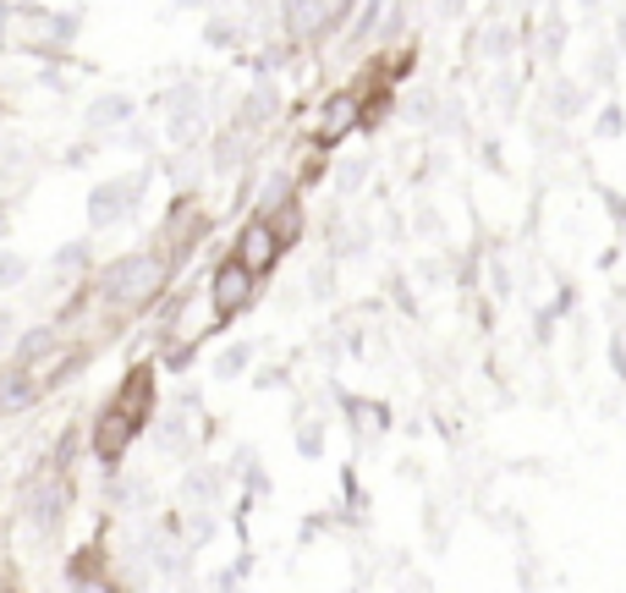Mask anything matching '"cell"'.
Masks as SVG:
<instances>
[{
	"label": "cell",
	"mask_w": 626,
	"mask_h": 593,
	"mask_svg": "<svg viewBox=\"0 0 626 593\" xmlns=\"http://www.w3.org/2000/svg\"><path fill=\"white\" fill-rule=\"evenodd\" d=\"M159 281H165V265L154 253H122V259L100 275V292L111 302H143V297L159 292Z\"/></svg>",
	"instance_id": "6da1fadb"
},
{
	"label": "cell",
	"mask_w": 626,
	"mask_h": 593,
	"mask_svg": "<svg viewBox=\"0 0 626 593\" xmlns=\"http://www.w3.org/2000/svg\"><path fill=\"white\" fill-rule=\"evenodd\" d=\"M127 116H132V100H127V94H105V100L88 105V127H116V121H127Z\"/></svg>",
	"instance_id": "9c48e42d"
},
{
	"label": "cell",
	"mask_w": 626,
	"mask_h": 593,
	"mask_svg": "<svg viewBox=\"0 0 626 593\" xmlns=\"http://www.w3.org/2000/svg\"><path fill=\"white\" fill-rule=\"evenodd\" d=\"M23 512H28V523H34L39 533H55L61 517H66V484H61V478H39V484H28Z\"/></svg>",
	"instance_id": "5b68a950"
},
{
	"label": "cell",
	"mask_w": 626,
	"mask_h": 593,
	"mask_svg": "<svg viewBox=\"0 0 626 593\" xmlns=\"http://www.w3.org/2000/svg\"><path fill=\"white\" fill-rule=\"evenodd\" d=\"M132 429H138V417H132L127 407H116V412H105V417H100V435H94V451H100V462H116V456L127 451V440H132Z\"/></svg>",
	"instance_id": "8992f818"
},
{
	"label": "cell",
	"mask_w": 626,
	"mask_h": 593,
	"mask_svg": "<svg viewBox=\"0 0 626 593\" xmlns=\"http://www.w3.org/2000/svg\"><path fill=\"white\" fill-rule=\"evenodd\" d=\"M357 121V100H346V94H335L330 105H324V121H319V143H335L346 127Z\"/></svg>",
	"instance_id": "ba28073f"
},
{
	"label": "cell",
	"mask_w": 626,
	"mask_h": 593,
	"mask_svg": "<svg viewBox=\"0 0 626 593\" xmlns=\"http://www.w3.org/2000/svg\"><path fill=\"white\" fill-rule=\"evenodd\" d=\"M270 111H276V94L264 89V94H253V100H247V116H242V121H247V127H253V121H270Z\"/></svg>",
	"instance_id": "4fadbf2b"
},
{
	"label": "cell",
	"mask_w": 626,
	"mask_h": 593,
	"mask_svg": "<svg viewBox=\"0 0 626 593\" xmlns=\"http://www.w3.org/2000/svg\"><path fill=\"white\" fill-rule=\"evenodd\" d=\"M621 39H626V23H621Z\"/></svg>",
	"instance_id": "e0dca14e"
},
{
	"label": "cell",
	"mask_w": 626,
	"mask_h": 593,
	"mask_svg": "<svg viewBox=\"0 0 626 593\" xmlns=\"http://www.w3.org/2000/svg\"><path fill=\"white\" fill-rule=\"evenodd\" d=\"M143 198V177H116V182H100L88 193V225H116L138 209Z\"/></svg>",
	"instance_id": "7a4b0ae2"
},
{
	"label": "cell",
	"mask_w": 626,
	"mask_h": 593,
	"mask_svg": "<svg viewBox=\"0 0 626 593\" xmlns=\"http://www.w3.org/2000/svg\"><path fill=\"white\" fill-rule=\"evenodd\" d=\"M220 494V473L215 467H199V473H188V484H182V500H215Z\"/></svg>",
	"instance_id": "30bf717a"
},
{
	"label": "cell",
	"mask_w": 626,
	"mask_h": 593,
	"mask_svg": "<svg viewBox=\"0 0 626 593\" xmlns=\"http://www.w3.org/2000/svg\"><path fill=\"white\" fill-rule=\"evenodd\" d=\"M199 127H204V94L193 89V82H176L170 100H165V132H170V143H188Z\"/></svg>",
	"instance_id": "277c9868"
},
{
	"label": "cell",
	"mask_w": 626,
	"mask_h": 593,
	"mask_svg": "<svg viewBox=\"0 0 626 593\" xmlns=\"http://www.w3.org/2000/svg\"><path fill=\"white\" fill-rule=\"evenodd\" d=\"M23 259H17V253H0V286H12V281H23Z\"/></svg>",
	"instance_id": "5bb4252c"
},
{
	"label": "cell",
	"mask_w": 626,
	"mask_h": 593,
	"mask_svg": "<svg viewBox=\"0 0 626 593\" xmlns=\"http://www.w3.org/2000/svg\"><path fill=\"white\" fill-rule=\"evenodd\" d=\"M276 253H281V242H276V231L264 225V220H253V225L242 231V265H247V270H270Z\"/></svg>",
	"instance_id": "52a82bcc"
},
{
	"label": "cell",
	"mask_w": 626,
	"mask_h": 593,
	"mask_svg": "<svg viewBox=\"0 0 626 593\" xmlns=\"http://www.w3.org/2000/svg\"><path fill=\"white\" fill-rule=\"evenodd\" d=\"M209 302H215V319L242 313V308L253 302V270H247L242 259L220 265V270H215V281H209Z\"/></svg>",
	"instance_id": "3957f363"
},
{
	"label": "cell",
	"mask_w": 626,
	"mask_h": 593,
	"mask_svg": "<svg viewBox=\"0 0 626 593\" xmlns=\"http://www.w3.org/2000/svg\"><path fill=\"white\" fill-rule=\"evenodd\" d=\"M28 390H34V385H23V374H0V407L28 401Z\"/></svg>",
	"instance_id": "8fae6325"
},
{
	"label": "cell",
	"mask_w": 626,
	"mask_h": 593,
	"mask_svg": "<svg viewBox=\"0 0 626 593\" xmlns=\"http://www.w3.org/2000/svg\"><path fill=\"white\" fill-rule=\"evenodd\" d=\"M77 593H122V588L105 582V577H88V582H77Z\"/></svg>",
	"instance_id": "9a60e30c"
},
{
	"label": "cell",
	"mask_w": 626,
	"mask_h": 593,
	"mask_svg": "<svg viewBox=\"0 0 626 593\" xmlns=\"http://www.w3.org/2000/svg\"><path fill=\"white\" fill-rule=\"evenodd\" d=\"M44 347H50V335H44V330H34L28 341H23V358H34V352H44Z\"/></svg>",
	"instance_id": "2e32d148"
},
{
	"label": "cell",
	"mask_w": 626,
	"mask_h": 593,
	"mask_svg": "<svg viewBox=\"0 0 626 593\" xmlns=\"http://www.w3.org/2000/svg\"><path fill=\"white\" fill-rule=\"evenodd\" d=\"M242 363H247V347L220 352V358H215V379H237V374H242Z\"/></svg>",
	"instance_id": "7c38bea8"
}]
</instances>
